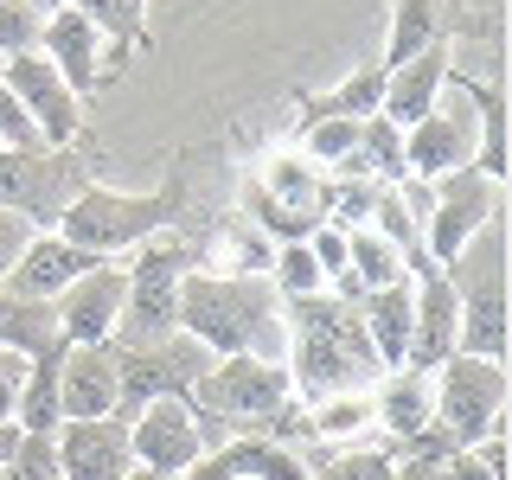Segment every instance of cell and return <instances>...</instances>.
I'll list each match as a JSON object with an SVG mask.
<instances>
[{
  "label": "cell",
  "instance_id": "cell-22",
  "mask_svg": "<svg viewBox=\"0 0 512 480\" xmlns=\"http://www.w3.org/2000/svg\"><path fill=\"white\" fill-rule=\"evenodd\" d=\"M372 423H378L391 442H416V436H429V378H423V372H410V365L384 372V378L372 384Z\"/></svg>",
  "mask_w": 512,
  "mask_h": 480
},
{
  "label": "cell",
  "instance_id": "cell-21",
  "mask_svg": "<svg viewBox=\"0 0 512 480\" xmlns=\"http://www.w3.org/2000/svg\"><path fill=\"white\" fill-rule=\"evenodd\" d=\"M77 13L96 26V39H103V77H116L135 52H148L154 32H148V7L154 0H71Z\"/></svg>",
  "mask_w": 512,
  "mask_h": 480
},
{
  "label": "cell",
  "instance_id": "cell-32",
  "mask_svg": "<svg viewBox=\"0 0 512 480\" xmlns=\"http://www.w3.org/2000/svg\"><path fill=\"white\" fill-rule=\"evenodd\" d=\"M269 288H276V301H308L327 288V276H320V263L308 256V244H276V256H269Z\"/></svg>",
  "mask_w": 512,
  "mask_h": 480
},
{
  "label": "cell",
  "instance_id": "cell-7",
  "mask_svg": "<svg viewBox=\"0 0 512 480\" xmlns=\"http://www.w3.org/2000/svg\"><path fill=\"white\" fill-rule=\"evenodd\" d=\"M192 269V250L180 231H160L148 237L141 250H128L122 263V327H116V346H148V340H167L180 333V282Z\"/></svg>",
  "mask_w": 512,
  "mask_h": 480
},
{
  "label": "cell",
  "instance_id": "cell-31",
  "mask_svg": "<svg viewBox=\"0 0 512 480\" xmlns=\"http://www.w3.org/2000/svg\"><path fill=\"white\" fill-rule=\"evenodd\" d=\"M301 160H314L320 173H333V167H346L352 148H359V122H340V116H308L301 122Z\"/></svg>",
  "mask_w": 512,
  "mask_h": 480
},
{
  "label": "cell",
  "instance_id": "cell-3",
  "mask_svg": "<svg viewBox=\"0 0 512 480\" xmlns=\"http://www.w3.org/2000/svg\"><path fill=\"white\" fill-rule=\"evenodd\" d=\"M180 199H186L180 173H173L160 192H122V186L90 180L71 205H64V218L52 224V231L64 237V244H77L84 256H96V263H122V256L141 250L148 237L180 231V212H186Z\"/></svg>",
  "mask_w": 512,
  "mask_h": 480
},
{
  "label": "cell",
  "instance_id": "cell-9",
  "mask_svg": "<svg viewBox=\"0 0 512 480\" xmlns=\"http://www.w3.org/2000/svg\"><path fill=\"white\" fill-rule=\"evenodd\" d=\"M474 148H480V116L468 103L461 71H448V90L436 96V109L404 128V180L436 186V180H448V173L474 167Z\"/></svg>",
  "mask_w": 512,
  "mask_h": 480
},
{
  "label": "cell",
  "instance_id": "cell-42",
  "mask_svg": "<svg viewBox=\"0 0 512 480\" xmlns=\"http://www.w3.org/2000/svg\"><path fill=\"white\" fill-rule=\"evenodd\" d=\"M20 436H26L20 423H0V468H7V461H13V448H20Z\"/></svg>",
  "mask_w": 512,
  "mask_h": 480
},
{
  "label": "cell",
  "instance_id": "cell-33",
  "mask_svg": "<svg viewBox=\"0 0 512 480\" xmlns=\"http://www.w3.org/2000/svg\"><path fill=\"white\" fill-rule=\"evenodd\" d=\"M269 256H276V244H269L256 224L237 218L231 231H224V276H263L269 282Z\"/></svg>",
  "mask_w": 512,
  "mask_h": 480
},
{
  "label": "cell",
  "instance_id": "cell-13",
  "mask_svg": "<svg viewBox=\"0 0 512 480\" xmlns=\"http://www.w3.org/2000/svg\"><path fill=\"white\" fill-rule=\"evenodd\" d=\"M0 84L20 96L32 135H39L45 148H77V135H84V103H77L71 84H64V77H58L39 52L7 58V64H0Z\"/></svg>",
  "mask_w": 512,
  "mask_h": 480
},
{
  "label": "cell",
  "instance_id": "cell-38",
  "mask_svg": "<svg viewBox=\"0 0 512 480\" xmlns=\"http://www.w3.org/2000/svg\"><path fill=\"white\" fill-rule=\"evenodd\" d=\"M327 480H397V468L378 448H340V461L327 468Z\"/></svg>",
  "mask_w": 512,
  "mask_h": 480
},
{
  "label": "cell",
  "instance_id": "cell-10",
  "mask_svg": "<svg viewBox=\"0 0 512 480\" xmlns=\"http://www.w3.org/2000/svg\"><path fill=\"white\" fill-rule=\"evenodd\" d=\"M500 205H506V186L487 180L480 167H461V173H448V180H436L429 186V224H423V263L448 269L493 218H500Z\"/></svg>",
  "mask_w": 512,
  "mask_h": 480
},
{
  "label": "cell",
  "instance_id": "cell-6",
  "mask_svg": "<svg viewBox=\"0 0 512 480\" xmlns=\"http://www.w3.org/2000/svg\"><path fill=\"white\" fill-rule=\"evenodd\" d=\"M506 359H474V352H455L429 372V429L448 448H474L487 429L506 423Z\"/></svg>",
  "mask_w": 512,
  "mask_h": 480
},
{
  "label": "cell",
  "instance_id": "cell-36",
  "mask_svg": "<svg viewBox=\"0 0 512 480\" xmlns=\"http://www.w3.org/2000/svg\"><path fill=\"white\" fill-rule=\"evenodd\" d=\"M26 148H45V141L32 135V122H26L20 96L0 84V154H26Z\"/></svg>",
  "mask_w": 512,
  "mask_h": 480
},
{
  "label": "cell",
  "instance_id": "cell-5",
  "mask_svg": "<svg viewBox=\"0 0 512 480\" xmlns=\"http://www.w3.org/2000/svg\"><path fill=\"white\" fill-rule=\"evenodd\" d=\"M244 224L269 237V244H301L314 224H327V173L314 160H301V148H269L244 173Z\"/></svg>",
  "mask_w": 512,
  "mask_h": 480
},
{
  "label": "cell",
  "instance_id": "cell-17",
  "mask_svg": "<svg viewBox=\"0 0 512 480\" xmlns=\"http://www.w3.org/2000/svg\"><path fill=\"white\" fill-rule=\"evenodd\" d=\"M52 448H58V480H122L128 468H135L122 416H96V423H58V429H52Z\"/></svg>",
  "mask_w": 512,
  "mask_h": 480
},
{
  "label": "cell",
  "instance_id": "cell-12",
  "mask_svg": "<svg viewBox=\"0 0 512 480\" xmlns=\"http://www.w3.org/2000/svg\"><path fill=\"white\" fill-rule=\"evenodd\" d=\"M205 448H212V436H205L192 397H154V404H141L128 416V455H135V468H148V474L180 480Z\"/></svg>",
  "mask_w": 512,
  "mask_h": 480
},
{
  "label": "cell",
  "instance_id": "cell-24",
  "mask_svg": "<svg viewBox=\"0 0 512 480\" xmlns=\"http://www.w3.org/2000/svg\"><path fill=\"white\" fill-rule=\"evenodd\" d=\"M58 314L52 301H32L0 288V352H20V359H39V352H58Z\"/></svg>",
  "mask_w": 512,
  "mask_h": 480
},
{
  "label": "cell",
  "instance_id": "cell-29",
  "mask_svg": "<svg viewBox=\"0 0 512 480\" xmlns=\"http://www.w3.org/2000/svg\"><path fill=\"white\" fill-rule=\"evenodd\" d=\"M346 276L372 295V288H391V282H404L410 276V263H404V250H391L378 231H346Z\"/></svg>",
  "mask_w": 512,
  "mask_h": 480
},
{
  "label": "cell",
  "instance_id": "cell-27",
  "mask_svg": "<svg viewBox=\"0 0 512 480\" xmlns=\"http://www.w3.org/2000/svg\"><path fill=\"white\" fill-rule=\"evenodd\" d=\"M442 39V0H391V39H384V71L391 64H410L416 52Z\"/></svg>",
  "mask_w": 512,
  "mask_h": 480
},
{
  "label": "cell",
  "instance_id": "cell-19",
  "mask_svg": "<svg viewBox=\"0 0 512 480\" xmlns=\"http://www.w3.org/2000/svg\"><path fill=\"white\" fill-rule=\"evenodd\" d=\"M448 71H455V58H448L442 39L429 45V52H416L410 64H391V71H384V103H378V116L391 122V128L423 122L429 109H436V96L448 90Z\"/></svg>",
  "mask_w": 512,
  "mask_h": 480
},
{
  "label": "cell",
  "instance_id": "cell-11",
  "mask_svg": "<svg viewBox=\"0 0 512 480\" xmlns=\"http://www.w3.org/2000/svg\"><path fill=\"white\" fill-rule=\"evenodd\" d=\"M212 352L186 333H167V340H148V346H116V372H122V397H116V416L128 423L141 404L154 397H192V384L205 378Z\"/></svg>",
  "mask_w": 512,
  "mask_h": 480
},
{
  "label": "cell",
  "instance_id": "cell-18",
  "mask_svg": "<svg viewBox=\"0 0 512 480\" xmlns=\"http://www.w3.org/2000/svg\"><path fill=\"white\" fill-rule=\"evenodd\" d=\"M39 58L52 64V71L71 84V96L84 103V96L96 84H109L103 77V39H96V26L84 20L77 7H58V13H45V32H39Z\"/></svg>",
  "mask_w": 512,
  "mask_h": 480
},
{
  "label": "cell",
  "instance_id": "cell-44",
  "mask_svg": "<svg viewBox=\"0 0 512 480\" xmlns=\"http://www.w3.org/2000/svg\"><path fill=\"white\" fill-rule=\"evenodd\" d=\"M122 480H173V474H148V468H128Z\"/></svg>",
  "mask_w": 512,
  "mask_h": 480
},
{
  "label": "cell",
  "instance_id": "cell-25",
  "mask_svg": "<svg viewBox=\"0 0 512 480\" xmlns=\"http://www.w3.org/2000/svg\"><path fill=\"white\" fill-rule=\"evenodd\" d=\"M218 455L231 468V480H314L301 448H282L269 436H231V442H218Z\"/></svg>",
  "mask_w": 512,
  "mask_h": 480
},
{
  "label": "cell",
  "instance_id": "cell-20",
  "mask_svg": "<svg viewBox=\"0 0 512 480\" xmlns=\"http://www.w3.org/2000/svg\"><path fill=\"white\" fill-rule=\"evenodd\" d=\"M84 269H96V256H84L77 244H64L58 231H32V244L20 250V263H13V276L0 288H13V295H32V301H58L64 288H71Z\"/></svg>",
  "mask_w": 512,
  "mask_h": 480
},
{
  "label": "cell",
  "instance_id": "cell-35",
  "mask_svg": "<svg viewBox=\"0 0 512 480\" xmlns=\"http://www.w3.org/2000/svg\"><path fill=\"white\" fill-rule=\"evenodd\" d=\"M7 480H58L52 436H20V448H13V461H7Z\"/></svg>",
  "mask_w": 512,
  "mask_h": 480
},
{
  "label": "cell",
  "instance_id": "cell-26",
  "mask_svg": "<svg viewBox=\"0 0 512 480\" xmlns=\"http://www.w3.org/2000/svg\"><path fill=\"white\" fill-rule=\"evenodd\" d=\"M372 391H346V397H320L308 404V442H333V448H359L372 436Z\"/></svg>",
  "mask_w": 512,
  "mask_h": 480
},
{
  "label": "cell",
  "instance_id": "cell-15",
  "mask_svg": "<svg viewBox=\"0 0 512 480\" xmlns=\"http://www.w3.org/2000/svg\"><path fill=\"white\" fill-rule=\"evenodd\" d=\"M410 282H416V308H410V352H404V365L429 378L442 359H455L461 301H455V288H448V276H442V269H429V263H416Z\"/></svg>",
  "mask_w": 512,
  "mask_h": 480
},
{
  "label": "cell",
  "instance_id": "cell-16",
  "mask_svg": "<svg viewBox=\"0 0 512 480\" xmlns=\"http://www.w3.org/2000/svg\"><path fill=\"white\" fill-rule=\"evenodd\" d=\"M116 397H122L116 340L109 346H64V359H58V423L116 416Z\"/></svg>",
  "mask_w": 512,
  "mask_h": 480
},
{
  "label": "cell",
  "instance_id": "cell-30",
  "mask_svg": "<svg viewBox=\"0 0 512 480\" xmlns=\"http://www.w3.org/2000/svg\"><path fill=\"white\" fill-rule=\"evenodd\" d=\"M378 103H384V64H359V71L346 77V84H333L327 96H314L308 103V116H340V122H365V116H378Z\"/></svg>",
  "mask_w": 512,
  "mask_h": 480
},
{
  "label": "cell",
  "instance_id": "cell-45",
  "mask_svg": "<svg viewBox=\"0 0 512 480\" xmlns=\"http://www.w3.org/2000/svg\"><path fill=\"white\" fill-rule=\"evenodd\" d=\"M0 480H7V468H0Z\"/></svg>",
  "mask_w": 512,
  "mask_h": 480
},
{
  "label": "cell",
  "instance_id": "cell-37",
  "mask_svg": "<svg viewBox=\"0 0 512 480\" xmlns=\"http://www.w3.org/2000/svg\"><path fill=\"white\" fill-rule=\"evenodd\" d=\"M301 244H308V256L320 263V276H327V282L346 276V231H340V224H314Z\"/></svg>",
  "mask_w": 512,
  "mask_h": 480
},
{
  "label": "cell",
  "instance_id": "cell-43",
  "mask_svg": "<svg viewBox=\"0 0 512 480\" xmlns=\"http://www.w3.org/2000/svg\"><path fill=\"white\" fill-rule=\"evenodd\" d=\"M32 13H58V7H71V0H26Z\"/></svg>",
  "mask_w": 512,
  "mask_h": 480
},
{
  "label": "cell",
  "instance_id": "cell-4",
  "mask_svg": "<svg viewBox=\"0 0 512 480\" xmlns=\"http://www.w3.org/2000/svg\"><path fill=\"white\" fill-rule=\"evenodd\" d=\"M288 404H295V391L276 359H212L205 378L192 384V410H199L212 448L231 436H269V423Z\"/></svg>",
  "mask_w": 512,
  "mask_h": 480
},
{
  "label": "cell",
  "instance_id": "cell-40",
  "mask_svg": "<svg viewBox=\"0 0 512 480\" xmlns=\"http://www.w3.org/2000/svg\"><path fill=\"white\" fill-rule=\"evenodd\" d=\"M20 391H26V359H20V352H0V423H13Z\"/></svg>",
  "mask_w": 512,
  "mask_h": 480
},
{
  "label": "cell",
  "instance_id": "cell-28",
  "mask_svg": "<svg viewBox=\"0 0 512 480\" xmlns=\"http://www.w3.org/2000/svg\"><path fill=\"white\" fill-rule=\"evenodd\" d=\"M461 84H468V103H474V116H480L474 167L487 173V180L506 186V173H512V160H506V96H500V84H474V77H461Z\"/></svg>",
  "mask_w": 512,
  "mask_h": 480
},
{
  "label": "cell",
  "instance_id": "cell-39",
  "mask_svg": "<svg viewBox=\"0 0 512 480\" xmlns=\"http://www.w3.org/2000/svg\"><path fill=\"white\" fill-rule=\"evenodd\" d=\"M26 244H32V224H26L20 212H7V205H0V282L13 276V263H20Z\"/></svg>",
  "mask_w": 512,
  "mask_h": 480
},
{
  "label": "cell",
  "instance_id": "cell-1",
  "mask_svg": "<svg viewBox=\"0 0 512 480\" xmlns=\"http://www.w3.org/2000/svg\"><path fill=\"white\" fill-rule=\"evenodd\" d=\"M282 372L301 404H320V397L372 391L384 365L365 340L359 308L320 288L308 301H282Z\"/></svg>",
  "mask_w": 512,
  "mask_h": 480
},
{
  "label": "cell",
  "instance_id": "cell-34",
  "mask_svg": "<svg viewBox=\"0 0 512 480\" xmlns=\"http://www.w3.org/2000/svg\"><path fill=\"white\" fill-rule=\"evenodd\" d=\"M39 32H45V13H32L26 0H0V64L39 52Z\"/></svg>",
  "mask_w": 512,
  "mask_h": 480
},
{
  "label": "cell",
  "instance_id": "cell-23",
  "mask_svg": "<svg viewBox=\"0 0 512 480\" xmlns=\"http://www.w3.org/2000/svg\"><path fill=\"white\" fill-rule=\"evenodd\" d=\"M410 308H416V282H391V288H372V295L359 301V320H365V340H372L378 365L384 372H397L410 352Z\"/></svg>",
  "mask_w": 512,
  "mask_h": 480
},
{
  "label": "cell",
  "instance_id": "cell-8",
  "mask_svg": "<svg viewBox=\"0 0 512 480\" xmlns=\"http://www.w3.org/2000/svg\"><path fill=\"white\" fill-rule=\"evenodd\" d=\"M90 186V160L84 148H26V154H0V205L20 212L32 231H52L64 218V205Z\"/></svg>",
  "mask_w": 512,
  "mask_h": 480
},
{
  "label": "cell",
  "instance_id": "cell-41",
  "mask_svg": "<svg viewBox=\"0 0 512 480\" xmlns=\"http://www.w3.org/2000/svg\"><path fill=\"white\" fill-rule=\"evenodd\" d=\"M442 480H493V474H487V468H480V461L468 455V448H455V455H448V461H442Z\"/></svg>",
  "mask_w": 512,
  "mask_h": 480
},
{
  "label": "cell",
  "instance_id": "cell-2",
  "mask_svg": "<svg viewBox=\"0 0 512 480\" xmlns=\"http://www.w3.org/2000/svg\"><path fill=\"white\" fill-rule=\"evenodd\" d=\"M180 333L199 340L212 359H276L282 365V301L263 276L186 269Z\"/></svg>",
  "mask_w": 512,
  "mask_h": 480
},
{
  "label": "cell",
  "instance_id": "cell-14",
  "mask_svg": "<svg viewBox=\"0 0 512 480\" xmlns=\"http://www.w3.org/2000/svg\"><path fill=\"white\" fill-rule=\"evenodd\" d=\"M122 263H96L84 269L64 295L52 301V314H58V340L64 346H109L116 340V327H122Z\"/></svg>",
  "mask_w": 512,
  "mask_h": 480
}]
</instances>
